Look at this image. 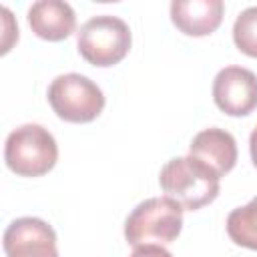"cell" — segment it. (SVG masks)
I'll return each instance as SVG.
<instances>
[{
  "mask_svg": "<svg viewBox=\"0 0 257 257\" xmlns=\"http://www.w3.org/2000/svg\"><path fill=\"white\" fill-rule=\"evenodd\" d=\"M219 175L193 157L171 159L159 175L161 189L185 211H199L219 195Z\"/></svg>",
  "mask_w": 257,
  "mask_h": 257,
  "instance_id": "obj_1",
  "label": "cell"
},
{
  "mask_svg": "<svg viewBox=\"0 0 257 257\" xmlns=\"http://www.w3.org/2000/svg\"><path fill=\"white\" fill-rule=\"evenodd\" d=\"M183 207L171 197H151L139 203L124 221V239L139 247L147 243H173L183 229Z\"/></svg>",
  "mask_w": 257,
  "mask_h": 257,
  "instance_id": "obj_2",
  "label": "cell"
},
{
  "mask_svg": "<svg viewBox=\"0 0 257 257\" xmlns=\"http://www.w3.org/2000/svg\"><path fill=\"white\" fill-rule=\"evenodd\" d=\"M6 167L20 177H42L58 161V145L48 128L22 124L14 128L4 145Z\"/></svg>",
  "mask_w": 257,
  "mask_h": 257,
  "instance_id": "obj_3",
  "label": "cell"
},
{
  "mask_svg": "<svg viewBox=\"0 0 257 257\" xmlns=\"http://www.w3.org/2000/svg\"><path fill=\"white\" fill-rule=\"evenodd\" d=\"M131 42L133 36L128 24L110 14H100L86 20L76 38L80 56L100 68L118 64L128 54Z\"/></svg>",
  "mask_w": 257,
  "mask_h": 257,
  "instance_id": "obj_4",
  "label": "cell"
},
{
  "mask_svg": "<svg viewBox=\"0 0 257 257\" xmlns=\"http://www.w3.org/2000/svg\"><path fill=\"white\" fill-rule=\"evenodd\" d=\"M48 102L56 116L66 122H90L102 112L104 94L90 78L78 72H68L50 82Z\"/></svg>",
  "mask_w": 257,
  "mask_h": 257,
  "instance_id": "obj_5",
  "label": "cell"
},
{
  "mask_svg": "<svg viewBox=\"0 0 257 257\" xmlns=\"http://www.w3.org/2000/svg\"><path fill=\"white\" fill-rule=\"evenodd\" d=\"M213 100L229 116H245L257 108V76L243 66H225L213 80Z\"/></svg>",
  "mask_w": 257,
  "mask_h": 257,
  "instance_id": "obj_6",
  "label": "cell"
},
{
  "mask_svg": "<svg viewBox=\"0 0 257 257\" xmlns=\"http://www.w3.org/2000/svg\"><path fill=\"white\" fill-rule=\"evenodd\" d=\"M6 257H58L54 229L38 217L12 221L2 237Z\"/></svg>",
  "mask_w": 257,
  "mask_h": 257,
  "instance_id": "obj_7",
  "label": "cell"
},
{
  "mask_svg": "<svg viewBox=\"0 0 257 257\" xmlns=\"http://www.w3.org/2000/svg\"><path fill=\"white\" fill-rule=\"evenodd\" d=\"M221 0H175L171 2V20L187 36H209L223 20Z\"/></svg>",
  "mask_w": 257,
  "mask_h": 257,
  "instance_id": "obj_8",
  "label": "cell"
},
{
  "mask_svg": "<svg viewBox=\"0 0 257 257\" xmlns=\"http://www.w3.org/2000/svg\"><path fill=\"white\" fill-rule=\"evenodd\" d=\"M189 157L201 161L213 169L219 177L227 175L237 163V143L235 137L223 128L211 126L195 135L189 147Z\"/></svg>",
  "mask_w": 257,
  "mask_h": 257,
  "instance_id": "obj_9",
  "label": "cell"
},
{
  "mask_svg": "<svg viewBox=\"0 0 257 257\" xmlns=\"http://www.w3.org/2000/svg\"><path fill=\"white\" fill-rule=\"evenodd\" d=\"M28 24L38 38L58 42L74 32L76 14L68 2L40 0L28 8Z\"/></svg>",
  "mask_w": 257,
  "mask_h": 257,
  "instance_id": "obj_10",
  "label": "cell"
},
{
  "mask_svg": "<svg viewBox=\"0 0 257 257\" xmlns=\"http://www.w3.org/2000/svg\"><path fill=\"white\" fill-rule=\"evenodd\" d=\"M227 233L233 243L257 251V197L229 213Z\"/></svg>",
  "mask_w": 257,
  "mask_h": 257,
  "instance_id": "obj_11",
  "label": "cell"
},
{
  "mask_svg": "<svg viewBox=\"0 0 257 257\" xmlns=\"http://www.w3.org/2000/svg\"><path fill=\"white\" fill-rule=\"evenodd\" d=\"M233 42L243 54L257 58V6L245 8L235 18Z\"/></svg>",
  "mask_w": 257,
  "mask_h": 257,
  "instance_id": "obj_12",
  "label": "cell"
},
{
  "mask_svg": "<svg viewBox=\"0 0 257 257\" xmlns=\"http://www.w3.org/2000/svg\"><path fill=\"white\" fill-rule=\"evenodd\" d=\"M131 257H173V255L165 247H161L157 243H147V245L135 247V251L131 253Z\"/></svg>",
  "mask_w": 257,
  "mask_h": 257,
  "instance_id": "obj_13",
  "label": "cell"
},
{
  "mask_svg": "<svg viewBox=\"0 0 257 257\" xmlns=\"http://www.w3.org/2000/svg\"><path fill=\"white\" fill-rule=\"evenodd\" d=\"M249 153H251L253 165L257 167V126L251 131V137H249Z\"/></svg>",
  "mask_w": 257,
  "mask_h": 257,
  "instance_id": "obj_14",
  "label": "cell"
}]
</instances>
